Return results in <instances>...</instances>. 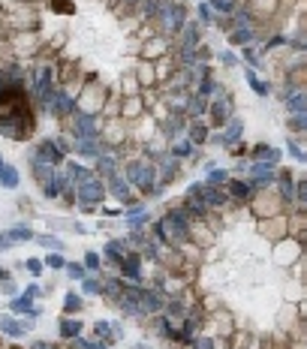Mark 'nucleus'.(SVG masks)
<instances>
[{
  "mask_svg": "<svg viewBox=\"0 0 307 349\" xmlns=\"http://www.w3.org/2000/svg\"><path fill=\"white\" fill-rule=\"evenodd\" d=\"M0 133L6 139H27L33 133V114L21 88L0 91Z\"/></svg>",
  "mask_w": 307,
  "mask_h": 349,
  "instance_id": "nucleus-1",
  "label": "nucleus"
},
{
  "mask_svg": "<svg viewBox=\"0 0 307 349\" xmlns=\"http://www.w3.org/2000/svg\"><path fill=\"white\" fill-rule=\"evenodd\" d=\"M157 232H160V238H163V241H169V244L187 241V223H184V214H181V211L169 214V217L157 226Z\"/></svg>",
  "mask_w": 307,
  "mask_h": 349,
  "instance_id": "nucleus-2",
  "label": "nucleus"
},
{
  "mask_svg": "<svg viewBox=\"0 0 307 349\" xmlns=\"http://www.w3.org/2000/svg\"><path fill=\"white\" fill-rule=\"evenodd\" d=\"M79 199H82L85 205H97L100 199H105V190H102V184H100V181L88 178V181H82V184H79Z\"/></svg>",
  "mask_w": 307,
  "mask_h": 349,
  "instance_id": "nucleus-3",
  "label": "nucleus"
},
{
  "mask_svg": "<svg viewBox=\"0 0 307 349\" xmlns=\"http://www.w3.org/2000/svg\"><path fill=\"white\" fill-rule=\"evenodd\" d=\"M151 175H154V169H151V166H145V163H130V181H133V184H139L145 193H151V190H154V178H151Z\"/></svg>",
  "mask_w": 307,
  "mask_h": 349,
  "instance_id": "nucleus-4",
  "label": "nucleus"
},
{
  "mask_svg": "<svg viewBox=\"0 0 307 349\" xmlns=\"http://www.w3.org/2000/svg\"><path fill=\"white\" fill-rule=\"evenodd\" d=\"M75 133H79V139H94L97 136V124L91 114H79V121H75Z\"/></svg>",
  "mask_w": 307,
  "mask_h": 349,
  "instance_id": "nucleus-5",
  "label": "nucleus"
},
{
  "mask_svg": "<svg viewBox=\"0 0 307 349\" xmlns=\"http://www.w3.org/2000/svg\"><path fill=\"white\" fill-rule=\"evenodd\" d=\"M36 160H40V163H57L60 160V150H57V145L54 142H43L40 145V153H36Z\"/></svg>",
  "mask_w": 307,
  "mask_h": 349,
  "instance_id": "nucleus-6",
  "label": "nucleus"
},
{
  "mask_svg": "<svg viewBox=\"0 0 307 349\" xmlns=\"http://www.w3.org/2000/svg\"><path fill=\"white\" fill-rule=\"evenodd\" d=\"M49 108H51L54 114H69L75 105H72V100H69L66 94H51V102H49Z\"/></svg>",
  "mask_w": 307,
  "mask_h": 349,
  "instance_id": "nucleus-7",
  "label": "nucleus"
},
{
  "mask_svg": "<svg viewBox=\"0 0 307 349\" xmlns=\"http://www.w3.org/2000/svg\"><path fill=\"white\" fill-rule=\"evenodd\" d=\"M49 88H51V69H43L40 79H36V97L49 100Z\"/></svg>",
  "mask_w": 307,
  "mask_h": 349,
  "instance_id": "nucleus-8",
  "label": "nucleus"
},
{
  "mask_svg": "<svg viewBox=\"0 0 307 349\" xmlns=\"http://www.w3.org/2000/svg\"><path fill=\"white\" fill-rule=\"evenodd\" d=\"M108 184H111V193H114V196H118L121 202H130V187H127L118 175H111V181H108Z\"/></svg>",
  "mask_w": 307,
  "mask_h": 349,
  "instance_id": "nucleus-9",
  "label": "nucleus"
},
{
  "mask_svg": "<svg viewBox=\"0 0 307 349\" xmlns=\"http://www.w3.org/2000/svg\"><path fill=\"white\" fill-rule=\"evenodd\" d=\"M253 157H262V160H268V163H277V160H280V150L268 148V145H256V148H253Z\"/></svg>",
  "mask_w": 307,
  "mask_h": 349,
  "instance_id": "nucleus-10",
  "label": "nucleus"
},
{
  "mask_svg": "<svg viewBox=\"0 0 307 349\" xmlns=\"http://www.w3.org/2000/svg\"><path fill=\"white\" fill-rule=\"evenodd\" d=\"M139 262H142V259H139L136 253L124 259V274H127L130 280H139V274H142V271H139Z\"/></svg>",
  "mask_w": 307,
  "mask_h": 349,
  "instance_id": "nucleus-11",
  "label": "nucleus"
},
{
  "mask_svg": "<svg viewBox=\"0 0 307 349\" xmlns=\"http://www.w3.org/2000/svg\"><path fill=\"white\" fill-rule=\"evenodd\" d=\"M160 307H163L160 292H142V310H160Z\"/></svg>",
  "mask_w": 307,
  "mask_h": 349,
  "instance_id": "nucleus-12",
  "label": "nucleus"
},
{
  "mask_svg": "<svg viewBox=\"0 0 307 349\" xmlns=\"http://www.w3.org/2000/svg\"><path fill=\"white\" fill-rule=\"evenodd\" d=\"M178 21H181V9H178V6H166V9H163V27H166V30H175Z\"/></svg>",
  "mask_w": 307,
  "mask_h": 349,
  "instance_id": "nucleus-13",
  "label": "nucleus"
},
{
  "mask_svg": "<svg viewBox=\"0 0 307 349\" xmlns=\"http://www.w3.org/2000/svg\"><path fill=\"white\" fill-rule=\"evenodd\" d=\"M241 130H244V124H241L238 118H232V121H229V130L223 133V142H226V145H232V142L241 136Z\"/></svg>",
  "mask_w": 307,
  "mask_h": 349,
  "instance_id": "nucleus-14",
  "label": "nucleus"
},
{
  "mask_svg": "<svg viewBox=\"0 0 307 349\" xmlns=\"http://www.w3.org/2000/svg\"><path fill=\"white\" fill-rule=\"evenodd\" d=\"M0 184L9 187V190H12V187H18V172H15L12 166H9V169H3V172H0Z\"/></svg>",
  "mask_w": 307,
  "mask_h": 349,
  "instance_id": "nucleus-15",
  "label": "nucleus"
},
{
  "mask_svg": "<svg viewBox=\"0 0 307 349\" xmlns=\"http://www.w3.org/2000/svg\"><path fill=\"white\" fill-rule=\"evenodd\" d=\"M286 105H289V111H292V114H295V111H304V108H307V97H304V94H292Z\"/></svg>",
  "mask_w": 307,
  "mask_h": 349,
  "instance_id": "nucleus-16",
  "label": "nucleus"
},
{
  "mask_svg": "<svg viewBox=\"0 0 307 349\" xmlns=\"http://www.w3.org/2000/svg\"><path fill=\"white\" fill-rule=\"evenodd\" d=\"M79 150L85 153V157H97V153H100V148H97L94 139H79Z\"/></svg>",
  "mask_w": 307,
  "mask_h": 349,
  "instance_id": "nucleus-17",
  "label": "nucleus"
},
{
  "mask_svg": "<svg viewBox=\"0 0 307 349\" xmlns=\"http://www.w3.org/2000/svg\"><path fill=\"white\" fill-rule=\"evenodd\" d=\"M0 328H3L6 334H12V337H18V334H24V328H21V325H18L15 319H9V316H6V319H0Z\"/></svg>",
  "mask_w": 307,
  "mask_h": 349,
  "instance_id": "nucleus-18",
  "label": "nucleus"
},
{
  "mask_svg": "<svg viewBox=\"0 0 307 349\" xmlns=\"http://www.w3.org/2000/svg\"><path fill=\"white\" fill-rule=\"evenodd\" d=\"M30 301H33V298H27V295H24V298H15V301H12L9 307L15 310V313H33V307H30Z\"/></svg>",
  "mask_w": 307,
  "mask_h": 349,
  "instance_id": "nucleus-19",
  "label": "nucleus"
},
{
  "mask_svg": "<svg viewBox=\"0 0 307 349\" xmlns=\"http://www.w3.org/2000/svg\"><path fill=\"white\" fill-rule=\"evenodd\" d=\"M63 190V178H51V181H46V196H57V193Z\"/></svg>",
  "mask_w": 307,
  "mask_h": 349,
  "instance_id": "nucleus-20",
  "label": "nucleus"
},
{
  "mask_svg": "<svg viewBox=\"0 0 307 349\" xmlns=\"http://www.w3.org/2000/svg\"><path fill=\"white\" fill-rule=\"evenodd\" d=\"M79 331H82V325L75 322V319H66V322L60 325V334H63V337H75Z\"/></svg>",
  "mask_w": 307,
  "mask_h": 349,
  "instance_id": "nucleus-21",
  "label": "nucleus"
},
{
  "mask_svg": "<svg viewBox=\"0 0 307 349\" xmlns=\"http://www.w3.org/2000/svg\"><path fill=\"white\" fill-rule=\"evenodd\" d=\"M9 238H12V241H30V238H33V232H30V229H24V226H18V229H12V232H9Z\"/></svg>",
  "mask_w": 307,
  "mask_h": 349,
  "instance_id": "nucleus-22",
  "label": "nucleus"
},
{
  "mask_svg": "<svg viewBox=\"0 0 307 349\" xmlns=\"http://www.w3.org/2000/svg\"><path fill=\"white\" fill-rule=\"evenodd\" d=\"M271 169H274V163H253V166H250V175L262 178V175H268Z\"/></svg>",
  "mask_w": 307,
  "mask_h": 349,
  "instance_id": "nucleus-23",
  "label": "nucleus"
},
{
  "mask_svg": "<svg viewBox=\"0 0 307 349\" xmlns=\"http://www.w3.org/2000/svg\"><path fill=\"white\" fill-rule=\"evenodd\" d=\"M229 190H232V196H235V199H244L247 193H250V190H247V184H241V181H232V184H229Z\"/></svg>",
  "mask_w": 307,
  "mask_h": 349,
  "instance_id": "nucleus-24",
  "label": "nucleus"
},
{
  "mask_svg": "<svg viewBox=\"0 0 307 349\" xmlns=\"http://www.w3.org/2000/svg\"><path fill=\"white\" fill-rule=\"evenodd\" d=\"M36 241H40L43 247H49V250H60V247H63V244H60V241H57L54 235H40V238H36Z\"/></svg>",
  "mask_w": 307,
  "mask_h": 349,
  "instance_id": "nucleus-25",
  "label": "nucleus"
},
{
  "mask_svg": "<svg viewBox=\"0 0 307 349\" xmlns=\"http://www.w3.org/2000/svg\"><path fill=\"white\" fill-rule=\"evenodd\" d=\"M247 82H250V88H253V91H256L259 97H265V94H268V88H265V85H262V82L256 79V75H253V72H247Z\"/></svg>",
  "mask_w": 307,
  "mask_h": 349,
  "instance_id": "nucleus-26",
  "label": "nucleus"
},
{
  "mask_svg": "<svg viewBox=\"0 0 307 349\" xmlns=\"http://www.w3.org/2000/svg\"><path fill=\"white\" fill-rule=\"evenodd\" d=\"M63 307H66V313H75V310H79L82 307V301H79V295H66V301H63Z\"/></svg>",
  "mask_w": 307,
  "mask_h": 349,
  "instance_id": "nucleus-27",
  "label": "nucleus"
},
{
  "mask_svg": "<svg viewBox=\"0 0 307 349\" xmlns=\"http://www.w3.org/2000/svg\"><path fill=\"white\" fill-rule=\"evenodd\" d=\"M292 127H298V130H307V108L292 114Z\"/></svg>",
  "mask_w": 307,
  "mask_h": 349,
  "instance_id": "nucleus-28",
  "label": "nucleus"
},
{
  "mask_svg": "<svg viewBox=\"0 0 307 349\" xmlns=\"http://www.w3.org/2000/svg\"><path fill=\"white\" fill-rule=\"evenodd\" d=\"M226 114H229V102H226V100H220V102L214 105V118H217V121H223Z\"/></svg>",
  "mask_w": 307,
  "mask_h": 349,
  "instance_id": "nucleus-29",
  "label": "nucleus"
},
{
  "mask_svg": "<svg viewBox=\"0 0 307 349\" xmlns=\"http://www.w3.org/2000/svg\"><path fill=\"white\" fill-rule=\"evenodd\" d=\"M97 334L100 337H111V334H118V328H111L108 322H97Z\"/></svg>",
  "mask_w": 307,
  "mask_h": 349,
  "instance_id": "nucleus-30",
  "label": "nucleus"
},
{
  "mask_svg": "<svg viewBox=\"0 0 307 349\" xmlns=\"http://www.w3.org/2000/svg\"><path fill=\"white\" fill-rule=\"evenodd\" d=\"M46 265H49V268H66V262H63L60 253H51V256L46 259Z\"/></svg>",
  "mask_w": 307,
  "mask_h": 349,
  "instance_id": "nucleus-31",
  "label": "nucleus"
},
{
  "mask_svg": "<svg viewBox=\"0 0 307 349\" xmlns=\"http://www.w3.org/2000/svg\"><path fill=\"white\" fill-rule=\"evenodd\" d=\"M66 274H69L72 280H82V277H85V268H82V265H66Z\"/></svg>",
  "mask_w": 307,
  "mask_h": 349,
  "instance_id": "nucleus-32",
  "label": "nucleus"
},
{
  "mask_svg": "<svg viewBox=\"0 0 307 349\" xmlns=\"http://www.w3.org/2000/svg\"><path fill=\"white\" fill-rule=\"evenodd\" d=\"M289 153H292V157H295L298 163H307V153H304V150H301L295 142H289Z\"/></svg>",
  "mask_w": 307,
  "mask_h": 349,
  "instance_id": "nucleus-33",
  "label": "nucleus"
},
{
  "mask_svg": "<svg viewBox=\"0 0 307 349\" xmlns=\"http://www.w3.org/2000/svg\"><path fill=\"white\" fill-rule=\"evenodd\" d=\"M211 6H214V9H220V12H229L235 3H232V0H211Z\"/></svg>",
  "mask_w": 307,
  "mask_h": 349,
  "instance_id": "nucleus-34",
  "label": "nucleus"
},
{
  "mask_svg": "<svg viewBox=\"0 0 307 349\" xmlns=\"http://www.w3.org/2000/svg\"><path fill=\"white\" fill-rule=\"evenodd\" d=\"M82 289H85L88 295H97V292H100V283H97V280H82Z\"/></svg>",
  "mask_w": 307,
  "mask_h": 349,
  "instance_id": "nucleus-35",
  "label": "nucleus"
},
{
  "mask_svg": "<svg viewBox=\"0 0 307 349\" xmlns=\"http://www.w3.org/2000/svg\"><path fill=\"white\" fill-rule=\"evenodd\" d=\"M79 349H108V346H102L100 340H79Z\"/></svg>",
  "mask_w": 307,
  "mask_h": 349,
  "instance_id": "nucleus-36",
  "label": "nucleus"
},
{
  "mask_svg": "<svg viewBox=\"0 0 307 349\" xmlns=\"http://www.w3.org/2000/svg\"><path fill=\"white\" fill-rule=\"evenodd\" d=\"M27 271H30L33 277H36V274H43V262H40V259H30V262H27Z\"/></svg>",
  "mask_w": 307,
  "mask_h": 349,
  "instance_id": "nucleus-37",
  "label": "nucleus"
},
{
  "mask_svg": "<svg viewBox=\"0 0 307 349\" xmlns=\"http://www.w3.org/2000/svg\"><path fill=\"white\" fill-rule=\"evenodd\" d=\"M253 36V30H238V33H232V43H247Z\"/></svg>",
  "mask_w": 307,
  "mask_h": 349,
  "instance_id": "nucleus-38",
  "label": "nucleus"
},
{
  "mask_svg": "<svg viewBox=\"0 0 307 349\" xmlns=\"http://www.w3.org/2000/svg\"><path fill=\"white\" fill-rule=\"evenodd\" d=\"M100 169L108 172V175H114V160H111V157H102V160H100Z\"/></svg>",
  "mask_w": 307,
  "mask_h": 349,
  "instance_id": "nucleus-39",
  "label": "nucleus"
},
{
  "mask_svg": "<svg viewBox=\"0 0 307 349\" xmlns=\"http://www.w3.org/2000/svg\"><path fill=\"white\" fill-rule=\"evenodd\" d=\"M54 12H72V3L69 0H54Z\"/></svg>",
  "mask_w": 307,
  "mask_h": 349,
  "instance_id": "nucleus-40",
  "label": "nucleus"
},
{
  "mask_svg": "<svg viewBox=\"0 0 307 349\" xmlns=\"http://www.w3.org/2000/svg\"><path fill=\"white\" fill-rule=\"evenodd\" d=\"M193 139H196V142H205V139H208V130H205L202 124H196V130H193Z\"/></svg>",
  "mask_w": 307,
  "mask_h": 349,
  "instance_id": "nucleus-41",
  "label": "nucleus"
},
{
  "mask_svg": "<svg viewBox=\"0 0 307 349\" xmlns=\"http://www.w3.org/2000/svg\"><path fill=\"white\" fill-rule=\"evenodd\" d=\"M226 181V172L223 169H211V184H223Z\"/></svg>",
  "mask_w": 307,
  "mask_h": 349,
  "instance_id": "nucleus-42",
  "label": "nucleus"
},
{
  "mask_svg": "<svg viewBox=\"0 0 307 349\" xmlns=\"http://www.w3.org/2000/svg\"><path fill=\"white\" fill-rule=\"evenodd\" d=\"M190 153V142H181V145H175V157H187Z\"/></svg>",
  "mask_w": 307,
  "mask_h": 349,
  "instance_id": "nucleus-43",
  "label": "nucleus"
},
{
  "mask_svg": "<svg viewBox=\"0 0 307 349\" xmlns=\"http://www.w3.org/2000/svg\"><path fill=\"white\" fill-rule=\"evenodd\" d=\"M187 208H190V211H193V214H199V217L205 214V205H199L196 199H190V202H187Z\"/></svg>",
  "mask_w": 307,
  "mask_h": 349,
  "instance_id": "nucleus-44",
  "label": "nucleus"
},
{
  "mask_svg": "<svg viewBox=\"0 0 307 349\" xmlns=\"http://www.w3.org/2000/svg\"><path fill=\"white\" fill-rule=\"evenodd\" d=\"M295 196L307 202V181H298V187H295Z\"/></svg>",
  "mask_w": 307,
  "mask_h": 349,
  "instance_id": "nucleus-45",
  "label": "nucleus"
},
{
  "mask_svg": "<svg viewBox=\"0 0 307 349\" xmlns=\"http://www.w3.org/2000/svg\"><path fill=\"white\" fill-rule=\"evenodd\" d=\"M280 193H283V199H292V193H295V190H292V184H289V181H283V184H280Z\"/></svg>",
  "mask_w": 307,
  "mask_h": 349,
  "instance_id": "nucleus-46",
  "label": "nucleus"
},
{
  "mask_svg": "<svg viewBox=\"0 0 307 349\" xmlns=\"http://www.w3.org/2000/svg\"><path fill=\"white\" fill-rule=\"evenodd\" d=\"M85 265H88V268H97V265H100V256H97V253H88V256H85Z\"/></svg>",
  "mask_w": 307,
  "mask_h": 349,
  "instance_id": "nucleus-47",
  "label": "nucleus"
},
{
  "mask_svg": "<svg viewBox=\"0 0 307 349\" xmlns=\"http://www.w3.org/2000/svg\"><path fill=\"white\" fill-rule=\"evenodd\" d=\"M12 244V238H9V232H0V250H6Z\"/></svg>",
  "mask_w": 307,
  "mask_h": 349,
  "instance_id": "nucleus-48",
  "label": "nucleus"
},
{
  "mask_svg": "<svg viewBox=\"0 0 307 349\" xmlns=\"http://www.w3.org/2000/svg\"><path fill=\"white\" fill-rule=\"evenodd\" d=\"M220 57H223V63H226V66H235V54H229V51H226V54H220Z\"/></svg>",
  "mask_w": 307,
  "mask_h": 349,
  "instance_id": "nucleus-49",
  "label": "nucleus"
},
{
  "mask_svg": "<svg viewBox=\"0 0 307 349\" xmlns=\"http://www.w3.org/2000/svg\"><path fill=\"white\" fill-rule=\"evenodd\" d=\"M24 295H27V298H36V295H40V286H27Z\"/></svg>",
  "mask_w": 307,
  "mask_h": 349,
  "instance_id": "nucleus-50",
  "label": "nucleus"
},
{
  "mask_svg": "<svg viewBox=\"0 0 307 349\" xmlns=\"http://www.w3.org/2000/svg\"><path fill=\"white\" fill-rule=\"evenodd\" d=\"M199 15H202V21H211V12H208V6H205V3L199 6Z\"/></svg>",
  "mask_w": 307,
  "mask_h": 349,
  "instance_id": "nucleus-51",
  "label": "nucleus"
},
{
  "mask_svg": "<svg viewBox=\"0 0 307 349\" xmlns=\"http://www.w3.org/2000/svg\"><path fill=\"white\" fill-rule=\"evenodd\" d=\"M196 349H214L211 340H196Z\"/></svg>",
  "mask_w": 307,
  "mask_h": 349,
  "instance_id": "nucleus-52",
  "label": "nucleus"
},
{
  "mask_svg": "<svg viewBox=\"0 0 307 349\" xmlns=\"http://www.w3.org/2000/svg\"><path fill=\"white\" fill-rule=\"evenodd\" d=\"M33 349H51V346H49V343H36Z\"/></svg>",
  "mask_w": 307,
  "mask_h": 349,
  "instance_id": "nucleus-53",
  "label": "nucleus"
},
{
  "mask_svg": "<svg viewBox=\"0 0 307 349\" xmlns=\"http://www.w3.org/2000/svg\"><path fill=\"white\" fill-rule=\"evenodd\" d=\"M3 169H6V166H3V160H0V172H3Z\"/></svg>",
  "mask_w": 307,
  "mask_h": 349,
  "instance_id": "nucleus-54",
  "label": "nucleus"
}]
</instances>
